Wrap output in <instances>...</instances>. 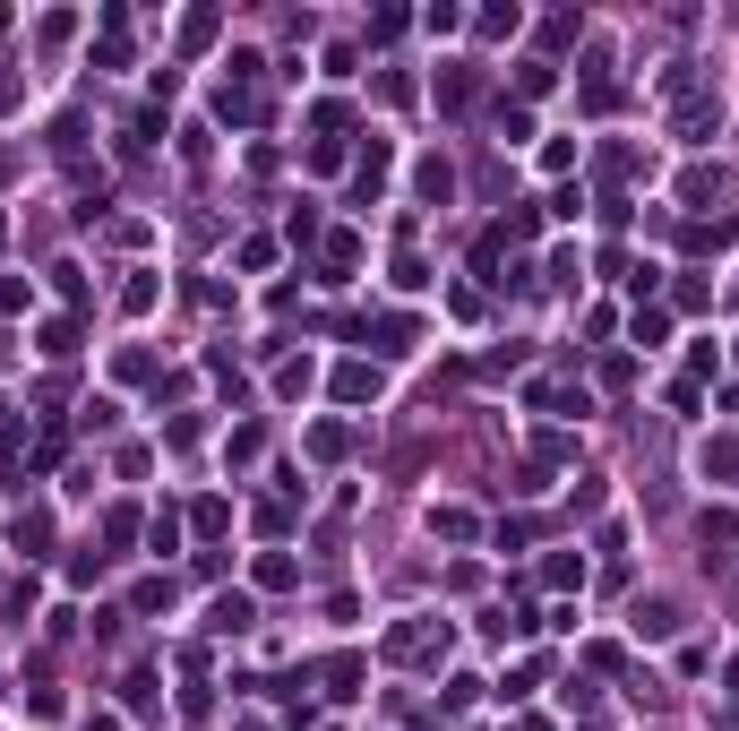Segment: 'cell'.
I'll return each mask as SVG.
<instances>
[{
    "mask_svg": "<svg viewBox=\"0 0 739 731\" xmlns=\"http://www.w3.org/2000/svg\"><path fill=\"white\" fill-rule=\"evenodd\" d=\"M387 654H404V663H430V654H447V628L413 620V628H396V637H387Z\"/></svg>",
    "mask_w": 739,
    "mask_h": 731,
    "instance_id": "1",
    "label": "cell"
},
{
    "mask_svg": "<svg viewBox=\"0 0 739 731\" xmlns=\"http://www.w3.org/2000/svg\"><path fill=\"white\" fill-rule=\"evenodd\" d=\"M344 439H353L344 422H318V430H310V448H318V456H344Z\"/></svg>",
    "mask_w": 739,
    "mask_h": 731,
    "instance_id": "4",
    "label": "cell"
},
{
    "mask_svg": "<svg viewBox=\"0 0 739 731\" xmlns=\"http://www.w3.org/2000/svg\"><path fill=\"white\" fill-rule=\"evenodd\" d=\"M439 104H473V69H447V78H439Z\"/></svg>",
    "mask_w": 739,
    "mask_h": 731,
    "instance_id": "3",
    "label": "cell"
},
{
    "mask_svg": "<svg viewBox=\"0 0 739 731\" xmlns=\"http://www.w3.org/2000/svg\"><path fill=\"white\" fill-rule=\"evenodd\" d=\"M336 396H344V405H361V396H379V370H370V362H344V370H336Z\"/></svg>",
    "mask_w": 739,
    "mask_h": 731,
    "instance_id": "2",
    "label": "cell"
}]
</instances>
